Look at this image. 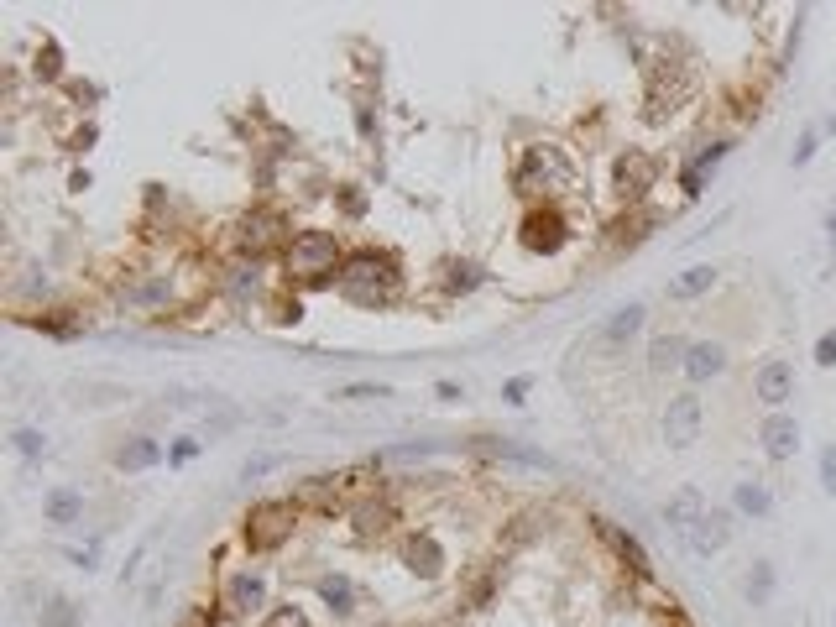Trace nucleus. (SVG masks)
I'll list each match as a JSON object with an SVG mask.
<instances>
[{
  "label": "nucleus",
  "mask_w": 836,
  "mask_h": 627,
  "mask_svg": "<svg viewBox=\"0 0 836 627\" xmlns=\"http://www.w3.org/2000/svg\"><path fill=\"white\" fill-rule=\"evenodd\" d=\"M695 434H701V398H675L669 403V413H664V439L675 450H685V445H695Z\"/></svg>",
  "instance_id": "nucleus-4"
},
{
  "label": "nucleus",
  "mask_w": 836,
  "mask_h": 627,
  "mask_svg": "<svg viewBox=\"0 0 836 627\" xmlns=\"http://www.w3.org/2000/svg\"><path fill=\"white\" fill-rule=\"evenodd\" d=\"M816 361H821V366H836V335H821V345H816Z\"/></svg>",
  "instance_id": "nucleus-23"
},
{
  "label": "nucleus",
  "mask_w": 836,
  "mask_h": 627,
  "mask_svg": "<svg viewBox=\"0 0 836 627\" xmlns=\"http://www.w3.org/2000/svg\"><path fill=\"white\" fill-rule=\"evenodd\" d=\"M638 324H643V309L638 304H627V309H617L607 324H601V345H617V340H627V335H638Z\"/></svg>",
  "instance_id": "nucleus-11"
},
{
  "label": "nucleus",
  "mask_w": 836,
  "mask_h": 627,
  "mask_svg": "<svg viewBox=\"0 0 836 627\" xmlns=\"http://www.w3.org/2000/svg\"><path fill=\"white\" fill-rule=\"evenodd\" d=\"M16 450H21V455H37V450H42V434L21 429V434H16Z\"/></svg>",
  "instance_id": "nucleus-22"
},
{
  "label": "nucleus",
  "mask_w": 836,
  "mask_h": 627,
  "mask_svg": "<svg viewBox=\"0 0 836 627\" xmlns=\"http://www.w3.org/2000/svg\"><path fill=\"white\" fill-rule=\"evenodd\" d=\"M518 183H523L528 194H565L570 183H575V173H570V162L560 157V147H533L528 162H523V173H518Z\"/></svg>",
  "instance_id": "nucleus-2"
},
{
  "label": "nucleus",
  "mask_w": 836,
  "mask_h": 627,
  "mask_svg": "<svg viewBox=\"0 0 836 627\" xmlns=\"http://www.w3.org/2000/svg\"><path fill=\"white\" fill-rule=\"evenodd\" d=\"M408 570L413 575H439V544L434 539H413L408 544Z\"/></svg>",
  "instance_id": "nucleus-14"
},
{
  "label": "nucleus",
  "mask_w": 836,
  "mask_h": 627,
  "mask_svg": "<svg viewBox=\"0 0 836 627\" xmlns=\"http://www.w3.org/2000/svg\"><path fill=\"white\" fill-rule=\"evenodd\" d=\"M795 445H800V429L789 424V418H769V424H763V450H769L774 460L795 455Z\"/></svg>",
  "instance_id": "nucleus-7"
},
{
  "label": "nucleus",
  "mask_w": 836,
  "mask_h": 627,
  "mask_svg": "<svg viewBox=\"0 0 836 627\" xmlns=\"http://www.w3.org/2000/svg\"><path fill=\"white\" fill-rule=\"evenodd\" d=\"M288 272H298V277L335 272V236L330 230H304V236L288 246Z\"/></svg>",
  "instance_id": "nucleus-3"
},
{
  "label": "nucleus",
  "mask_w": 836,
  "mask_h": 627,
  "mask_svg": "<svg viewBox=\"0 0 836 627\" xmlns=\"http://www.w3.org/2000/svg\"><path fill=\"white\" fill-rule=\"evenodd\" d=\"M162 450H157V439H131V445L115 455V466H126V471H142V466H157Z\"/></svg>",
  "instance_id": "nucleus-13"
},
{
  "label": "nucleus",
  "mask_w": 836,
  "mask_h": 627,
  "mask_svg": "<svg viewBox=\"0 0 836 627\" xmlns=\"http://www.w3.org/2000/svg\"><path fill=\"white\" fill-rule=\"evenodd\" d=\"M789 387H795V377H789V366H784V361H774V366H763V371H758V398H763V403H774V408H779V403L789 398Z\"/></svg>",
  "instance_id": "nucleus-8"
},
{
  "label": "nucleus",
  "mask_w": 836,
  "mask_h": 627,
  "mask_svg": "<svg viewBox=\"0 0 836 627\" xmlns=\"http://www.w3.org/2000/svg\"><path fill=\"white\" fill-rule=\"evenodd\" d=\"M727 366V356H722V345H690V356H685V371L695 382H706V377H716V371Z\"/></svg>",
  "instance_id": "nucleus-10"
},
{
  "label": "nucleus",
  "mask_w": 836,
  "mask_h": 627,
  "mask_svg": "<svg viewBox=\"0 0 836 627\" xmlns=\"http://www.w3.org/2000/svg\"><path fill=\"white\" fill-rule=\"evenodd\" d=\"M340 398H351V403H366V398H387V387H345Z\"/></svg>",
  "instance_id": "nucleus-21"
},
{
  "label": "nucleus",
  "mask_w": 836,
  "mask_h": 627,
  "mask_svg": "<svg viewBox=\"0 0 836 627\" xmlns=\"http://www.w3.org/2000/svg\"><path fill=\"white\" fill-rule=\"evenodd\" d=\"M267 627H309V617H304V612H277Z\"/></svg>",
  "instance_id": "nucleus-24"
},
{
  "label": "nucleus",
  "mask_w": 836,
  "mask_h": 627,
  "mask_svg": "<svg viewBox=\"0 0 836 627\" xmlns=\"http://www.w3.org/2000/svg\"><path fill=\"white\" fill-rule=\"evenodd\" d=\"M340 293L351 298V304H371V309H377V304H387V298L398 293V272H392L387 257H371V251H361V257L345 262Z\"/></svg>",
  "instance_id": "nucleus-1"
},
{
  "label": "nucleus",
  "mask_w": 836,
  "mask_h": 627,
  "mask_svg": "<svg viewBox=\"0 0 836 627\" xmlns=\"http://www.w3.org/2000/svg\"><path fill=\"white\" fill-rule=\"evenodd\" d=\"M821 471H826V486L836 492V450H826V455H821Z\"/></svg>",
  "instance_id": "nucleus-25"
},
{
  "label": "nucleus",
  "mask_w": 836,
  "mask_h": 627,
  "mask_svg": "<svg viewBox=\"0 0 836 627\" xmlns=\"http://www.w3.org/2000/svg\"><path fill=\"white\" fill-rule=\"evenodd\" d=\"M262 601V580L257 575H236V586H230V607H257Z\"/></svg>",
  "instance_id": "nucleus-16"
},
{
  "label": "nucleus",
  "mask_w": 836,
  "mask_h": 627,
  "mask_svg": "<svg viewBox=\"0 0 836 627\" xmlns=\"http://www.w3.org/2000/svg\"><path fill=\"white\" fill-rule=\"evenodd\" d=\"M523 230H528V236H523V246H533V251H554V246L565 241V225L554 220V215H533Z\"/></svg>",
  "instance_id": "nucleus-9"
},
{
  "label": "nucleus",
  "mask_w": 836,
  "mask_h": 627,
  "mask_svg": "<svg viewBox=\"0 0 836 627\" xmlns=\"http://www.w3.org/2000/svg\"><path fill=\"white\" fill-rule=\"evenodd\" d=\"M288 507L283 502H267V507H257V533H251V544H277V539H283V533H288Z\"/></svg>",
  "instance_id": "nucleus-12"
},
{
  "label": "nucleus",
  "mask_w": 836,
  "mask_h": 627,
  "mask_svg": "<svg viewBox=\"0 0 836 627\" xmlns=\"http://www.w3.org/2000/svg\"><path fill=\"white\" fill-rule=\"evenodd\" d=\"M701 518H706V502H701V492H680L675 502H669V528H675L685 544L695 539V528H701Z\"/></svg>",
  "instance_id": "nucleus-5"
},
{
  "label": "nucleus",
  "mask_w": 836,
  "mask_h": 627,
  "mask_svg": "<svg viewBox=\"0 0 836 627\" xmlns=\"http://www.w3.org/2000/svg\"><path fill=\"white\" fill-rule=\"evenodd\" d=\"M711 283H716L711 267H690L685 277H675V283H669V293H675V298H695V293H706Z\"/></svg>",
  "instance_id": "nucleus-15"
},
{
  "label": "nucleus",
  "mask_w": 836,
  "mask_h": 627,
  "mask_svg": "<svg viewBox=\"0 0 836 627\" xmlns=\"http://www.w3.org/2000/svg\"><path fill=\"white\" fill-rule=\"evenodd\" d=\"M319 591H324V601H335V607H340V612H351V596H356V591H351V580H340V575H330V580H324V586H319Z\"/></svg>",
  "instance_id": "nucleus-19"
},
{
  "label": "nucleus",
  "mask_w": 836,
  "mask_h": 627,
  "mask_svg": "<svg viewBox=\"0 0 836 627\" xmlns=\"http://www.w3.org/2000/svg\"><path fill=\"white\" fill-rule=\"evenodd\" d=\"M74 513H79V497L74 492H53L48 497V518L53 523H74Z\"/></svg>",
  "instance_id": "nucleus-18"
},
{
  "label": "nucleus",
  "mask_w": 836,
  "mask_h": 627,
  "mask_svg": "<svg viewBox=\"0 0 836 627\" xmlns=\"http://www.w3.org/2000/svg\"><path fill=\"white\" fill-rule=\"evenodd\" d=\"M680 351H685V340H675V335H669V340H654V361H648V366H654V371H669V366L680 361Z\"/></svg>",
  "instance_id": "nucleus-17"
},
{
  "label": "nucleus",
  "mask_w": 836,
  "mask_h": 627,
  "mask_svg": "<svg viewBox=\"0 0 836 627\" xmlns=\"http://www.w3.org/2000/svg\"><path fill=\"white\" fill-rule=\"evenodd\" d=\"M737 507H748V513H769V492H763V486H742Z\"/></svg>",
  "instance_id": "nucleus-20"
},
{
  "label": "nucleus",
  "mask_w": 836,
  "mask_h": 627,
  "mask_svg": "<svg viewBox=\"0 0 836 627\" xmlns=\"http://www.w3.org/2000/svg\"><path fill=\"white\" fill-rule=\"evenodd\" d=\"M727 539H732V518H727V513H706L701 528H695V539H690V549L711 554V549H722Z\"/></svg>",
  "instance_id": "nucleus-6"
}]
</instances>
